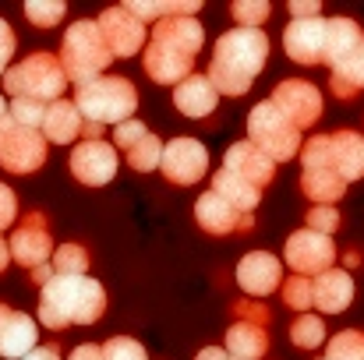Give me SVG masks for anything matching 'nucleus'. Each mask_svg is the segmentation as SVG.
I'll return each mask as SVG.
<instances>
[{"instance_id": "obj_1", "label": "nucleus", "mask_w": 364, "mask_h": 360, "mask_svg": "<svg viewBox=\"0 0 364 360\" xmlns=\"http://www.w3.org/2000/svg\"><path fill=\"white\" fill-rule=\"evenodd\" d=\"M107 311V290L89 276H53L39 290V325L60 332L68 325H92Z\"/></svg>"}, {"instance_id": "obj_2", "label": "nucleus", "mask_w": 364, "mask_h": 360, "mask_svg": "<svg viewBox=\"0 0 364 360\" xmlns=\"http://www.w3.org/2000/svg\"><path fill=\"white\" fill-rule=\"evenodd\" d=\"M269 60V39L262 28H234L216 39V53L209 60V82L220 96H244L255 75Z\"/></svg>"}, {"instance_id": "obj_3", "label": "nucleus", "mask_w": 364, "mask_h": 360, "mask_svg": "<svg viewBox=\"0 0 364 360\" xmlns=\"http://www.w3.org/2000/svg\"><path fill=\"white\" fill-rule=\"evenodd\" d=\"M4 89L11 99H36V103H57L64 99V89H68V75H64V64L60 57L39 50L18 64L7 67L4 75Z\"/></svg>"}, {"instance_id": "obj_4", "label": "nucleus", "mask_w": 364, "mask_h": 360, "mask_svg": "<svg viewBox=\"0 0 364 360\" xmlns=\"http://www.w3.org/2000/svg\"><path fill=\"white\" fill-rule=\"evenodd\" d=\"M75 107L85 117V124H100V127L114 124L117 127L124 120H131V114L138 110V89L127 78L103 75V78L75 85Z\"/></svg>"}, {"instance_id": "obj_5", "label": "nucleus", "mask_w": 364, "mask_h": 360, "mask_svg": "<svg viewBox=\"0 0 364 360\" xmlns=\"http://www.w3.org/2000/svg\"><path fill=\"white\" fill-rule=\"evenodd\" d=\"M114 53L103 39V28L100 21H75L68 32H64V43H60V64H64V75L68 82L82 85V82H92V78H103V71L110 67Z\"/></svg>"}, {"instance_id": "obj_6", "label": "nucleus", "mask_w": 364, "mask_h": 360, "mask_svg": "<svg viewBox=\"0 0 364 360\" xmlns=\"http://www.w3.org/2000/svg\"><path fill=\"white\" fill-rule=\"evenodd\" d=\"M247 141H251L258 152H265L272 163H290V159L301 156V148H304L301 131L272 107V99L258 103V107L247 114Z\"/></svg>"}, {"instance_id": "obj_7", "label": "nucleus", "mask_w": 364, "mask_h": 360, "mask_svg": "<svg viewBox=\"0 0 364 360\" xmlns=\"http://www.w3.org/2000/svg\"><path fill=\"white\" fill-rule=\"evenodd\" d=\"M46 134L14 124L11 114L0 120V166L11 173H36L46 163Z\"/></svg>"}, {"instance_id": "obj_8", "label": "nucleus", "mask_w": 364, "mask_h": 360, "mask_svg": "<svg viewBox=\"0 0 364 360\" xmlns=\"http://www.w3.org/2000/svg\"><path fill=\"white\" fill-rule=\"evenodd\" d=\"M283 261L294 268V276H322L333 268L336 261V244L326 234H315V230H294L287 237V247H283Z\"/></svg>"}, {"instance_id": "obj_9", "label": "nucleus", "mask_w": 364, "mask_h": 360, "mask_svg": "<svg viewBox=\"0 0 364 360\" xmlns=\"http://www.w3.org/2000/svg\"><path fill=\"white\" fill-rule=\"evenodd\" d=\"M114 148L124 152V159H127V166L131 170H138V173H149V170H159V163H163V141L141 124V120H124L114 127Z\"/></svg>"}, {"instance_id": "obj_10", "label": "nucleus", "mask_w": 364, "mask_h": 360, "mask_svg": "<svg viewBox=\"0 0 364 360\" xmlns=\"http://www.w3.org/2000/svg\"><path fill=\"white\" fill-rule=\"evenodd\" d=\"M159 170H163V177L170 184H181V187L198 184L205 177V170H209V148L198 138H173L163 148Z\"/></svg>"}, {"instance_id": "obj_11", "label": "nucleus", "mask_w": 364, "mask_h": 360, "mask_svg": "<svg viewBox=\"0 0 364 360\" xmlns=\"http://www.w3.org/2000/svg\"><path fill=\"white\" fill-rule=\"evenodd\" d=\"M272 107L290 120L297 131L318 124L322 117V92L311 85V82H301V78H287L272 89Z\"/></svg>"}, {"instance_id": "obj_12", "label": "nucleus", "mask_w": 364, "mask_h": 360, "mask_svg": "<svg viewBox=\"0 0 364 360\" xmlns=\"http://www.w3.org/2000/svg\"><path fill=\"white\" fill-rule=\"evenodd\" d=\"M53 237H50V227H46V216L43 212H28L21 219V227L11 234V258L18 265H25L28 272L39 268V265H50L53 261Z\"/></svg>"}, {"instance_id": "obj_13", "label": "nucleus", "mask_w": 364, "mask_h": 360, "mask_svg": "<svg viewBox=\"0 0 364 360\" xmlns=\"http://www.w3.org/2000/svg\"><path fill=\"white\" fill-rule=\"evenodd\" d=\"M71 173L75 180L89 187H103L117 177V148L114 141H82L71 152Z\"/></svg>"}, {"instance_id": "obj_14", "label": "nucleus", "mask_w": 364, "mask_h": 360, "mask_svg": "<svg viewBox=\"0 0 364 360\" xmlns=\"http://www.w3.org/2000/svg\"><path fill=\"white\" fill-rule=\"evenodd\" d=\"M100 28H103V39H107V46H110V53H114V60L117 57H134V53H141V46H145V36H149V28L134 18V14H127V7H107L103 14H100Z\"/></svg>"}, {"instance_id": "obj_15", "label": "nucleus", "mask_w": 364, "mask_h": 360, "mask_svg": "<svg viewBox=\"0 0 364 360\" xmlns=\"http://www.w3.org/2000/svg\"><path fill=\"white\" fill-rule=\"evenodd\" d=\"M195 219H198V227H202L205 234H213V237H227V234H247V230H255L251 212L234 209V205L223 202L216 191H209V195H202V198L195 202Z\"/></svg>"}, {"instance_id": "obj_16", "label": "nucleus", "mask_w": 364, "mask_h": 360, "mask_svg": "<svg viewBox=\"0 0 364 360\" xmlns=\"http://www.w3.org/2000/svg\"><path fill=\"white\" fill-rule=\"evenodd\" d=\"M237 286L247 297H269L283 286V261L269 251H247L237 261Z\"/></svg>"}, {"instance_id": "obj_17", "label": "nucleus", "mask_w": 364, "mask_h": 360, "mask_svg": "<svg viewBox=\"0 0 364 360\" xmlns=\"http://www.w3.org/2000/svg\"><path fill=\"white\" fill-rule=\"evenodd\" d=\"M283 50L297 64H326V18L290 21L283 32Z\"/></svg>"}, {"instance_id": "obj_18", "label": "nucleus", "mask_w": 364, "mask_h": 360, "mask_svg": "<svg viewBox=\"0 0 364 360\" xmlns=\"http://www.w3.org/2000/svg\"><path fill=\"white\" fill-rule=\"evenodd\" d=\"M223 170L237 173L241 180H247V184L258 187V191H265V187L272 184V177H276V163H272L265 152H258L251 141H237V145L227 148Z\"/></svg>"}, {"instance_id": "obj_19", "label": "nucleus", "mask_w": 364, "mask_h": 360, "mask_svg": "<svg viewBox=\"0 0 364 360\" xmlns=\"http://www.w3.org/2000/svg\"><path fill=\"white\" fill-rule=\"evenodd\" d=\"M149 43L195 60V53L202 50V25L195 18H163V21L152 25V39Z\"/></svg>"}, {"instance_id": "obj_20", "label": "nucleus", "mask_w": 364, "mask_h": 360, "mask_svg": "<svg viewBox=\"0 0 364 360\" xmlns=\"http://www.w3.org/2000/svg\"><path fill=\"white\" fill-rule=\"evenodd\" d=\"M216 103H220V92H216V85L209 82V75H191V78H184L177 89H173V107L184 114V117H209L213 110H216Z\"/></svg>"}, {"instance_id": "obj_21", "label": "nucleus", "mask_w": 364, "mask_h": 360, "mask_svg": "<svg viewBox=\"0 0 364 360\" xmlns=\"http://www.w3.org/2000/svg\"><path fill=\"white\" fill-rule=\"evenodd\" d=\"M354 304V276L347 268H329L315 279V307L326 315H343Z\"/></svg>"}, {"instance_id": "obj_22", "label": "nucleus", "mask_w": 364, "mask_h": 360, "mask_svg": "<svg viewBox=\"0 0 364 360\" xmlns=\"http://www.w3.org/2000/svg\"><path fill=\"white\" fill-rule=\"evenodd\" d=\"M141 64H145V75H149L156 85H181L184 78L195 75V71H191V67H195L191 57H181V53L163 50V46H156V43H149Z\"/></svg>"}, {"instance_id": "obj_23", "label": "nucleus", "mask_w": 364, "mask_h": 360, "mask_svg": "<svg viewBox=\"0 0 364 360\" xmlns=\"http://www.w3.org/2000/svg\"><path fill=\"white\" fill-rule=\"evenodd\" d=\"M329 145H333V166L336 173L354 184L364 177V134L358 131H336L329 134Z\"/></svg>"}, {"instance_id": "obj_24", "label": "nucleus", "mask_w": 364, "mask_h": 360, "mask_svg": "<svg viewBox=\"0 0 364 360\" xmlns=\"http://www.w3.org/2000/svg\"><path fill=\"white\" fill-rule=\"evenodd\" d=\"M82 131H85V117L78 114L75 99H57V103H50L46 120H43V134H46V141L68 145V141H78Z\"/></svg>"}, {"instance_id": "obj_25", "label": "nucleus", "mask_w": 364, "mask_h": 360, "mask_svg": "<svg viewBox=\"0 0 364 360\" xmlns=\"http://www.w3.org/2000/svg\"><path fill=\"white\" fill-rule=\"evenodd\" d=\"M301 191L311 198V205H336L347 195V180L333 166H304Z\"/></svg>"}, {"instance_id": "obj_26", "label": "nucleus", "mask_w": 364, "mask_h": 360, "mask_svg": "<svg viewBox=\"0 0 364 360\" xmlns=\"http://www.w3.org/2000/svg\"><path fill=\"white\" fill-rule=\"evenodd\" d=\"M364 43L361 25L354 18H326V64L336 67Z\"/></svg>"}, {"instance_id": "obj_27", "label": "nucleus", "mask_w": 364, "mask_h": 360, "mask_svg": "<svg viewBox=\"0 0 364 360\" xmlns=\"http://www.w3.org/2000/svg\"><path fill=\"white\" fill-rule=\"evenodd\" d=\"M36 339H39L36 322H32L28 315L14 311V315H11V322H7V329H4V336H0V357L25 360L32 350H36Z\"/></svg>"}, {"instance_id": "obj_28", "label": "nucleus", "mask_w": 364, "mask_h": 360, "mask_svg": "<svg viewBox=\"0 0 364 360\" xmlns=\"http://www.w3.org/2000/svg\"><path fill=\"white\" fill-rule=\"evenodd\" d=\"M269 350V336L265 325H251V322H234L227 332V354L241 360H262Z\"/></svg>"}, {"instance_id": "obj_29", "label": "nucleus", "mask_w": 364, "mask_h": 360, "mask_svg": "<svg viewBox=\"0 0 364 360\" xmlns=\"http://www.w3.org/2000/svg\"><path fill=\"white\" fill-rule=\"evenodd\" d=\"M333 96L336 99H354V96H361L364 92V43L350 53V57H343L336 67H333Z\"/></svg>"}, {"instance_id": "obj_30", "label": "nucleus", "mask_w": 364, "mask_h": 360, "mask_svg": "<svg viewBox=\"0 0 364 360\" xmlns=\"http://www.w3.org/2000/svg\"><path fill=\"white\" fill-rule=\"evenodd\" d=\"M213 191H216L223 202H230L234 209H241V212H251V209L258 205V198H262L258 187H251L247 180H241V177L230 173V170H216V173H213Z\"/></svg>"}, {"instance_id": "obj_31", "label": "nucleus", "mask_w": 364, "mask_h": 360, "mask_svg": "<svg viewBox=\"0 0 364 360\" xmlns=\"http://www.w3.org/2000/svg\"><path fill=\"white\" fill-rule=\"evenodd\" d=\"M322 360H364V332L343 329L340 336H333V339L326 343Z\"/></svg>"}, {"instance_id": "obj_32", "label": "nucleus", "mask_w": 364, "mask_h": 360, "mask_svg": "<svg viewBox=\"0 0 364 360\" xmlns=\"http://www.w3.org/2000/svg\"><path fill=\"white\" fill-rule=\"evenodd\" d=\"M53 272L57 276H85L89 272V251L82 244H60L53 251Z\"/></svg>"}, {"instance_id": "obj_33", "label": "nucleus", "mask_w": 364, "mask_h": 360, "mask_svg": "<svg viewBox=\"0 0 364 360\" xmlns=\"http://www.w3.org/2000/svg\"><path fill=\"white\" fill-rule=\"evenodd\" d=\"M290 339H294V347H301V350H318V347L326 343V325H322V318H318V315H301V318L290 325Z\"/></svg>"}, {"instance_id": "obj_34", "label": "nucleus", "mask_w": 364, "mask_h": 360, "mask_svg": "<svg viewBox=\"0 0 364 360\" xmlns=\"http://www.w3.org/2000/svg\"><path fill=\"white\" fill-rule=\"evenodd\" d=\"M68 7L60 0H28L25 4V18L36 25V28H57L64 21Z\"/></svg>"}, {"instance_id": "obj_35", "label": "nucleus", "mask_w": 364, "mask_h": 360, "mask_svg": "<svg viewBox=\"0 0 364 360\" xmlns=\"http://www.w3.org/2000/svg\"><path fill=\"white\" fill-rule=\"evenodd\" d=\"M279 290H283L287 307H294V311H308V307H315V283H311V279H304V276H290Z\"/></svg>"}, {"instance_id": "obj_36", "label": "nucleus", "mask_w": 364, "mask_h": 360, "mask_svg": "<svg viewBox=\"0 0 364 360\" xmlns=\"http://www.w3.org/2000/svg\"><path fill=\"white\" fill-rule=\"evenodd\" d=\"M50 103H36V99H11V120L21 124V127H36L43 131V120H46Z\"/></svg>"}, {"instance_id": "obj_37", "label": "nucleus", "mask_w": 364, "mask_h": 360, "mask_svg": "<svg viewBox=\"0 0 364 360\" xmlns=\"http://www.w3.org/2000/svg\"><path fill=\"white\" fill-rule=\"evenodd\" d=\"M304 227L329 237L333 230H340V209L336 205H311L308 216H304Z\"/></svg>"}, {"instance_id": "obj_38", "label": "nucleus", "mask_w": 364, "mask_h": 360, "mask_svg": "<svg viewBox=\"0 0 364 360\" xmlns=\"http://www.w3.org/2000/svg\"><path fill=\"white\" fill-rule=\"evenodd\" d=\"M269 4L265 0H237V4H230V14L241 21V28H258L265 18H269Z\"/></svg>"}, {"instance_id": "obj_39", "label": "nucleus", "mask_w": 364, "mask_h": 360, "mask_svg": "<svg viewBox=\"0 0 364 360\" xmlns=\"http://www.w3.org/2000/svg\"><path fill=\"white\" fill-rule=\"evenodd\" d=\"M103 360H149V357H145V347L138 339L117 336V339L103 343Z\"/></svg>"}, {"instance_id": "obj_40", "label": "nucleus", "mask_w": 364, "mask_h": 360, "mask_svg": "<svg viewBox=\"0 0 364 360\" xmlns=\"http://www.w3.org/2000/svg\"><path fill=\"white\" fill-rule=\"evenodd\" d=\"M124 7H127V14H134L141 25H145V21L156 25V21L166 18V4H156V0H127Z\"/></svg>"}, {"instance_id": "obj_41", "label": "nucleus", "mask_w": 364, "mask_h": 360, "mask_svg": "<svg viewBox=\"0 0 364 360\" xmlns=\"http://www.w3.org/2000/svg\"><path fill=\"white\" fill-rule=\"evenodd\" d=\"M237 322H251V325H269V307L265 304H251V300H237L234 304Z\"/></svg>"}, {"instance_id": "obj_42", "label": "nucleus", "mask_w": 364, "mask_h": 360, "mask_svg": "<svg viewBox=\"0 0 364 360\" xmlns=\"http://www.w3.org/2000/svg\"><path fill=\"white\" fill-rule=\"evenodd\" d=\"M14 219H18V195L7 184H0V230H7Z\"/></svg>"}, {"instance_id": "obj_43", "label": "nucleus", "mask_w": 364, "mask_h": 360, "mask_svg": "<svg viewBox=\"0 0 364 360\" xmlns=\"http://www.w3.org/2000/svg\"><path fill=\"white\" fill-rule=\"evenodd\" d=\"M14 46H18V39H14V32H11V25L0 18V78L7 75V60L14 57Z\"/></svg>"}, {"instance_id": "obj_44", "label": "nucleus", "mask_w": 364, "mask_h": 360, "mask_svg": "<svg viewBox=\"0 0 364 360\" xmlns=\"http://www.w3.org/2000/svg\"><path fill=\"white\" fill-rule=\"evenodd\" d=\"M290 18L294 21H304V18H322L318 14V0H290Z\"/></svg>"}, {"instance_id": "obj_45", "label": "nucleus", "mask_w": 364, "mask_h": 360, "mask_svg": "<svg viewBox=\"0 0 364 360\" xmlns=\"http://www.w3.org/2000/svg\"><path fill=\"white\" fill-rule=\"evenodd\" d=\"M68 360H103V347H96V343H85V347L71 350V357H68Z\"/></svg>"}, {"instance_id": "obj_46", "label": "nucleus", "mask_w": 364, "mask_h": 360, "mask_svg": "<svg viewBox=\"0 0 364 360\" xmlns=\"http://www.w3.org/2000/svg\"><path fill=\"white\" fill-rule=\"evenodd\" d=\"M25 360H64V357H60V347L46 343V347H36V350H32Z\"/></svg>"}, {"instance_id": "obj_47", "label": "nucleus", "mask_w": 364, "mask_h": 360, "mask_svg": "<svg viewBox=\"0 0 364 360\" xmlns=\"http://www.w3.org/2000/svg\"><path fill=\"white\" fill-rule=\"evenodd\" d=\"M53 276H57V272H53V265H39V268H32V286H39V290H43Z\"/></svg>"}, {"instance_id": "obj_48", "label": "nucleus", "mask_w": 364, "mask_h": 360, "mask_svg": "<svg viewBox=\"0 0 364 360\" xmlns=\"http://www.w3.org/2000/svg\"><path fill=\"white\" fill-rule=\"evenodd\" d=\"M195 360H230V354H227V350H220V347H205Z\"/></svg>"}, {"instance_id": "obj_49", "label": "nucleus", "mask_w": 364, "mask_h": 360, "mask_svg": "<svg viewBox=\"0 0 364 360\" xmlns=\"http://www.w3.org/2000/svg\"><path fill=\"white\" fill-rule=\"evenodd\" d=\"M7 261H14V258H11V244H7V240L0 237V272L7 268Z\"/></svg>"}, {"instance_id": "obj_50", "label": "nucleus", "mask_w": 364, "mask_h": 360, "mask_svg": "<svg viewBox=\"0 0 364 360\" xmlns=\"http://www.w3.org/2000/svg\"><path fill=\"white\" fill-rule=\"evenodd\" d=\"M11 315H14V311H11L7 304H0V336H4V329H7V322H11Z\"/></svg>"}, {"instance_id": "obj_51", "label": "nucleus", "mask_w": 364, "mask_h": 360, "mask_svg": "<svg viewBox=\"0 0 364 360\" xmlns=\"http://www.w3.org/2000/svg\"><path fill=\"white\" fill-rule=\"evenodd\" d=\"M7 114H11V107H7V99H4V96H0V120L7 117Z\"/></svg>"}, {"instance_id": "obj_52", "label": "nucleus", "mask_w": 364, "mask_h": 360, "mask_svg": "<svg viewBox=\"0 0 364 360\" xmlns=\"http://www.w3.org/2000/svg\"><path fill=\"white\" fill-rule=\"evenodd\" d=\"M230 360H241V357H230Z\"/></svg>"}]
</instances>
